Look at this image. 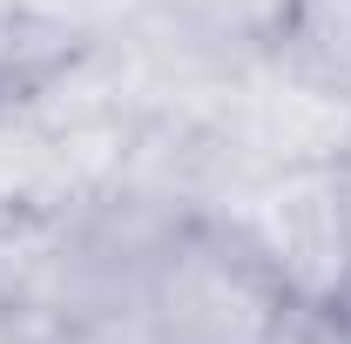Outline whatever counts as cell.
I'll use <instances>...</instances> for the list:
<instances>
[{"instance_id": "6", "label": "cell", "mask_w": 351, "mask_h": 344, "mask_svg": "<svg viewBox=\"0 0 351 344\" xmlns=\"http://www.w3.org/2000/svg\"><path fill=\"white\" fill-rule=\"evenodd\" d=\"M277 54H291L298 68L351 88V0H298Z\"/></svg>"}, {"instance_id": "11", "label": "cell", "mask_w": 351, "mask_h": 344, "mask_svg": "<svg viewBox=\"0 0 351 344\" xmlns=\"http://www.w3.org/2000/svg\"><path fill=\"white\" fill-rule=\"evenodd\" d=\"M345 304H351V297H345Z\"/></svg>"}, {"instance_id": "2", "label": "cell", "mask_w": 351, "mask_h": 344, "mask_svg": "<svg viewBox=\"0 0 351 344\" xmlns=\"http://www.w3.org/2000/svg\"><path fill=\"white\" fill-rule=\"evenodd\" d=\"M135 304L162 344H284L298 304L223 223H176L142 270Z\"/></svg>"}, {"instance_id": "10", "label": "cell", "mask_w": 351, "mask_h": 344, "mask_svg": "<svg viewBox=\"0 0 351 344\" xmlns=\"http://www.w3.org/2000/svg\"><path fill=\"white\" fill-rule=\"evenodd\" d=\"M21 14H27V0H0V27H7V21H21Z\"/></svg>"}, {"instance_id": "8", "label": "cell", "mask_w": 351, "mask_h": 344, "mask_svg": "<svg viewBox=\"0 0 351 344\" xmlns=\"http://www.w3.org/2000/svg\"><path fill=\"white\" fill-rule=\"evenodd\" d=\"M61 344H162V338H156L149 310H142L135 297H122V304H95V310H82V317L61 331Z\"/></svg>"}, {"instance_id": "4", "label": "cell", "mask_w": 351, "mask_h": 344, "mask_svg": "<svg viewBox=\"0 0 351 344\" xmlns=\"http://www.w3.org/2000/svg\"><path fill=\"white\" fill-rule=\"evenodd\" d=\"M291 7L298 0H156L149 27L189 54H203V61L243 68V61H263L284 47Z\"/></svg>"}, {"instance_id": "7", "label": "cell", "mask_w": 351, "mask_h": 344, "mask_svg": "<svg viewBox=\"0 0 351 344\" xmlns=\"http://www.w3.org/2000/svg\"><path fill=\"white\" fill-rule=\"evenodd\" d=\"M156 0H27V14L47 27H68V34H122L135 21H149Z\"/></svg>"}, {"instance_id": "3", "label": "cell", "mask_w": 351, "mask_h": 344, "mask_svg": "<svg viewBox=\"0 0 351 344\" xmlns=\"http://www.w3.org/2000/svg\"><path fill=\"white\" fill-rule=\"evenodd\" d=\"M223 135L243 169H298V162H351V88L311 75L291 54H263L230 68Z\"/></svg>"}, {"instance_id": "9", "label": "cell", "mask_w": 351, "mask_h": 344, "mask_svg": "<svg viewBox=\"0 0 351 344\" xmlns=\"http://www.w3.org/2000/svg\"><path fill=\"white\" fill-rule=\"evenodd\" d=\"M284 344H351V304H324V310H298Z\"/></svg>"}, {"instance_id": "5", "label": "cell", "mask_w": 351, "mask_h": 344, "mask_svg": "<svg viewBox=\"0 0 351 344\" xmlns=\"http://www.w3.org/2000/svg\"><path fill=\"white\" fill-rule=\"evenodd\" d=\"M27 210H75L68 169H61V135L34 122L27 108H0V216Z\"/></svg>"}, {"instance_id": "1", "label": "cell", "mask_w": 351, "mask_h": 344, "mask_svg": "<svg viewBox=\"0 0 351 344\" xmlns=\"http://www.w3.org/2000/svg\"><path fill=\"white\" fill-rule=\"evenodd\" d=\"M210 223H223L298 310L351 297V162L250 169Z\"/></svg>"}]
</instances>
